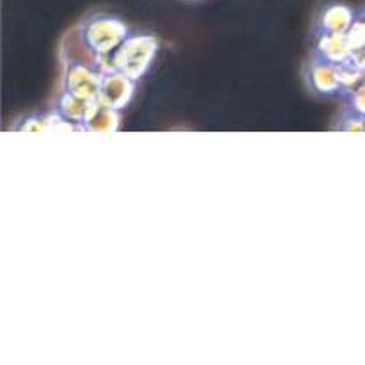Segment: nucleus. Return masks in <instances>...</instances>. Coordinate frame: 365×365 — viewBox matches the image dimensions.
I'll return each instance as SVG.
<instances>
[]
</instances>
